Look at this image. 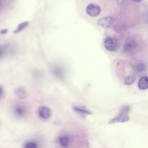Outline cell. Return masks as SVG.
Listing matches in <instances>:
<instances>
[{
	"mask_svg": "<svg viewBox=\"0 0 148 148\" xmlns=\"http://www.w3.org/2000/svg\"><path fill=\"white\" fill-rule=\"evenodd\" d=\"M125 0H117V2L120 5H122L123 3H124V2H125Z\"/></svg>",
	"mask_w": 148,
	"mask_h": 148,
	"instance_id": "cell-18",
	"label": "cell"
},
{
	"mask_svg": "<svg viewBox=\"0 0 148 148\" xmlns=\"http://www.w3.org/2000/svg\"><path fill=\"white\" fill-rule=\"evenodd\" d=\"M4 53H5V49L2 47L0 46V58L2 57Z\"/></svg>",
	"mask_w": 148,
	"mask_h": 148,
	"instance_id": "cell-16",
	"label": "cell"
},
{
	"mask_svg": "<svg viewBox=\"0 0 148 148\" xmlns=\"http://www.w3.org/2000/svg\"><path fill=\"white\" fill-rule=\"evenodd\" d=\"M129 111H130L129 106H124L122 108L121 110L120 111V113L117 116H116L115 117L110 120L109 121V123L114 124L116 123H124L130 120V117L128 116V113Z\"/></svg>",
	"mask_w": 148,
	"mask_h": 148,
	"instance_id": "cell-1",
	"label": "cell"
},
{
	"mask_svg": "<svg viewBox=\"0 0 148 148\" xmlns=\"http://www.w3.org/2000/svg\"><path fill=\"white\" fill-rule=\"evenodd\" d=\"M8 31V30L7 29H1V31H0V34H5L6 33H7V32Z\"/></svg>",
	"mask_w": 148,
	"mask_h": 148,
	"instance_id": "cell-17",
	"label": "cell"
},
{
	"mask_svg": "<svg viewBox=\"0 0 148 148\" xmlns=\"http://www.w3.org/2000/svg\"><path fill=\"white\" fill-rule=\"evenodd\" d=\"M100 7L94 3L88 4L86 9V12L87 14L91 17H97L101 13Z\"/></svg>",
	"mask_w": 148,
	"mask_h": 148,
	"instance_id": "cell-4",
	"label": "cell"
},
{
	"mask_svg": "<svg viewBox=\"0 0 148 148\" xmlns=\"http://www.w3.org/2000/svg\"><path fill=\"white\" fill-rule=\"evenodd\" d=\"M104 46L109 51H115L119 47V43L116 38L108 37L104 40Z\"/></svg>",
	"mask_w": 148,
	"mask_h": 148,
	"instance_id": "cell-3",
	"label": "cell"
},
{
	"mask_svg": "<svg viewBox=\"0 0 148 148\" xmlns=\"http://www.w3.org/2000/svg\"><path fill=\"white\" fill-rule=\"evenodd\" d=\"M73 109H75V110L76 112L81 113L82 114H92V112H91L90 110H88L85 108H80L79 106H74Z\"/></svg>",
	"mask_w": 148,
	"mask_h": 148,
	"instance_id": "cell-13",
	"label": "cell"
},
{
	"mask_svg": "<svg viewBox=\"0 0 148 148\" xmlns=\"http://www.w3.org/2000/svg\"><path fill=\"white\" fill-rule=\"evenodd\" d=\"M28 21H23L21 23H20L17 28L15 29V30L13 31V33L14 34H17V33H19L22 30H23L28 25Z\"/></svg>",
	"mask_w": 148,
	"mask_h": 148,
	"instance_id": "cell-12",
	"label": "cell"
},
{
	"mask_svg": "<svg viewBox=\"0 0 148 148\" xmlns=\"http://www.w3.org/2000/svg\"><path fill=\"white\" fill-rule=\"evenodd\" d=\"M145 68H145V65L142 62H139V63H138L136 65V67H135L136 71L138 72H139V73L143 72L145 70Z\"/></svg>",
	"mask_w": 148,
	"mask_h": 148,
	"instance_id": "cell-14",
	"label": "cell"
},
{
	"mask_svg": "<svg viewBox=\"0 0 148 148\" xmlns=\"http://www.w3.org/2000/svg\"><path fill=\"white\" fill-rule=\"evenodd\" d=\"M114 21V18L112 16H108V17H105L101 18L98 20L97 23L98 25L104 28H107L110 27Z\"/></svg>",
	"mask_w": 148,
	"mask_h": 148,
	"instance_id": "cell-5",
	"label": "cell"
},
{
	"mask_svg": "<svg viewBox=\"0 0 148 148\" xmlns=\"http://www.w3.org/2000/svg\"><path fill=\"white\" fill-rule=\"evenodd\" d=\"M2 92H3L2 88V87L0 86V97L2 96Z\"/></svg>",
	"mask_w": 148,
	"mask_h": 148,
	"instance_id": "cell-19",
	"label": "cell"
},
{
	"mask_svg": "<svg viewBox=\"0 0 148 148\" xmlns=\"http://www.w3.org/2000/svg\"><path fill=\"white\" fill-rule=\"evenodd\" d=\"M13 112L14 114L18 117H22L26 114V109L22 105H16L14 107Z\"/></svg>",
	"mask_w": 148,
	"mask_h": 148,
	"instance_id": "cell-8",
	"label": "cell"
},
{
	"mask_svg": "<svg viewBox=\"0 0 148 148\" xmlns=\"http://www.w3.org/2000/svg\"><path fill=\"white\" fill-rule=\"evenodd\" d=\"M136 80V78L134 76H126L123 80V84L125 86H130Z\"/></svg>",
	"mask_w": 148,
	"mask_h": 148,
	"instance_id": "cell-11",
	"label": "cell"
},
{
	"mask_svg": "<svg viewBox=\"0 0 148 148\" xmlns=\"http://www.w3.org/2000/svg\"><path fill=\"white\" fill-rule=\"evenodd\" d=\"M138 48V44L136 39L129 38L124 44L123 49L125 53L128 54H134Z\"/></svg>",
	"mask_w": 148,
	"mask_h": 148,
	"instance_id": "cell-2",
	"label": "cell"
},
{
	"mask_svg": "<svg viewBox=\"0 0 148 148\" xmlns=\"http://www.w3.org/2000/svg\"><path fill=\"white\" fill-rule=\"evenodd\" d=\"M59 144L63 147H66L69 143V138L68 136L63 135L58 138Z\"/></svg>",
	"mask_w": 148,
	"mask_h": 148,
	"instance_id": "cell-10",
	"label": "cell"
},
{
	"mask_svg": "<svg viewBox=\"0 0 148 148\" xmlns=\"http://www.w3.org/2000/svg\"><path fill=\"white\" fill-rule=\"evenodd\" d=\"M38 115L42 119H48L51 116V110L47 106H40L38 109Z\"/></svg>",
	"mask_w": 148,
	"mask_h": 148,
	"instance_id": "cell-6",
	"label": "cell"
},
{
	"mask_svg": "<svg viewBox=\"0 0 148 148\" xmlns=\"http://www.w3.org/2000/svg\"><path fill=\"white\" fill-rule=\"evenodd\" d=\"M132 1L135 2H141L142 0H132Z\"/></svg>",
	"mask_w": 148,
	"mask_h": 148,
	"instance_id": "cell-20",
	"label": "cell"
},
{
	"mask_svg": "<svg viewBox=\"0 0 148 148\" xmlns=\"http://www.w3.org/2000/svg\"><path fill=\"white\" fill-rule=\"evenodd\" d=\"M138 87L141 90H146L148 88V78L147 76H143L139 80Z\"/></svg>",
	"mask_w": 148,
	"mask_h": 148,
	"instance_id": "cell-9",
	"label": "cell"
},
{
	"mask_svg": "<svg viewBox=\"0 0 148 148\" xmlns=\"http://www.w3.org/2000/svg\"><path fill=\"white\" fill-rule=\"evenodd\" d=\"M14 93L16 96L20 99H24L27 97V92L25 89L24 88V87L21 86L17 87L15 89Z\"/></svg>",
	"mask_w": 148,
	"mask_h": 148,
	"instance_id": "cell-7",
	"label": "cell"
},
{
	"mask_svg": "<svg viewBox=\"0 0 148 148\" xmlns=\"http://www.w3.org/2000/svg\"><path fill=\"white\" fill-rule=\"evenodd\" d=\"M24 147H28V148H36L38 147V145L34 142L30 141V142H27L25 145L24 146Z\"/></svg>",
	"mask_w": 148,
	"mask_h": 148,
	"instance_id": "cell-15",
	"label": "cell"
}]
</instances>
